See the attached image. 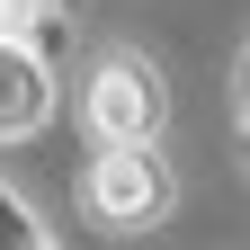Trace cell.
Returning a JSON list of instances; mask_svg holds the SVG:
<instances>
[{
	"mask_svg": "<svg viewBox=\"0 0 250 250\" xmlns=\"http://www.w3.org/2000/svg\"><path fill=\"white\" fill-rule=\"evenodd\" d=\"M89 206L107 214V224H161L170 214V161L152 143H107L99 161H89Z\"/></svg>",
	"mask_w": 250,
	"mask_h": 250,
	"instance_id": "cell-1",
	"label": "cell"
},
{
	"mask_svg": "<svg viewBox=\"0 0 250 250\" xmlns=\"http://www.w3.org/2000/svg\"><path fill=\"white\" fill-rule=\"evenodd\" d=\"M161 116H170V99H161V72H152L143 54L99 62V81H89V125H99V143H152Z\"/></svg>",
	"mask_w": 250,
	"mask_h": 250,
	"instance_id": "cell-2",
	"label": "cell"
},
{
	"mask_svg": "<svg viewBox=\"0 0 250 250\" xmlns=\"http://www.w3.org/2000/svg\"><path fill=\"white\" fill-rule=\"evenodd\" d=\"M36 116H45V72L0 36V134H9V125H36Z\"/></svg>",
	"mask_w": 250,
	"mask_h": 250,
	"instance_id": "cell-3",
	"label": "cell"
}]
</instances>
